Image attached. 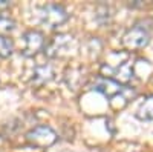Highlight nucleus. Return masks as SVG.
I'll list each match as a JSON object with an SVG mask.
<instances>
[{
    "label": "nucleus",
    "mask_w": 153,
    "mask_h": 152,
    "mask_svg": "<svg viewBox=\"0 0 153 152\" xmlns=\"http://www.w3.org/2000/svg\"><path fill=\"white\" fill-rule=\"evenodd\" d=\"M12 51H14V42H12L9 37L0 34V57L2 58L11 57Z\"/></svg>",
    "instance_id": "10"
},
{
    "label": "nucleus",
    "mask_w": 153,
    "mask_h": 152,
    "mask_svg": "<svg viewBox=\"0 0 153 152\" xmlns=\"http://www.w3.org/2000/svg\"><path fill=\"white\" fill-rule=\"evenodd\" d=\"M23 42H25V46L22 49V54L25 57H34L40 51H43L46 45L45 35L38 31H28L23 35Z\"/></svg>",
    "instance_id": "4"
},
{
    "label": "nucleus",
    "mask_w": 153,
    "mask_h": 152,
    "mask_svg": "<svg viewBox=\"0 0 153 152\" xmlns=\"http://www.w3.org/2000/svg\"><path fill=\"white\" fill-rule=\"evenodd\" d=\"M72 42V37L71 35H65V34H61V35H57L54 37L52 40H51L48 45H45V54L48 57H58L60 52L63 49H66Z\"/></svg>",
    "instance_id": "6"
},
{
    "label": "nucleus",
    "mask_w": 153,
    "mask_h": 152,
    "mask_svg": "<svg viewBox=\"0 0 153 152\" xmlns=\"http://www.w3.org/2000/svg\"><path fill=\"white\" fill-rule=\"evenodd\" d=\"M54 79V69L51 65H42V66H37L35 71L32 72V79L31 83L35 86H42L48 82H51Z\"/></svg>",
    "instance_id": "7"
},
{
    "label": "nucleus",
    "mask_w": 153,
    "mask_h": 152,
    "mask_svg": "<svg viewBox=\"0 0 153 152\" xmlns=\"http://www.w3.org/2000/svg\"><path fill=\"white\" fill-rule=\"evenodd\" d=\"M150 42V34L147 28L141 26V25H135L130 29H127L126 34L123 35V46L129 51H136L143 49L147 46Z\"/></svg>",
    "instance_id": "1"
},
{
    "label": "nucleus",
    "mask_w": 153,
    "mask_h": 152,
    "mask_svg": "<svg viewBox=\"0 0 153 152\" xmlns=\"http://www.w3.org/2000/svg\"><path fill=\"white\" fill-rule=\"evenodd\" d=\"M16 28V22L6 14H0V32H11Z\"/></svg>",
    "instance_id": "11"
},
{
    "label": "nucleus",
    "mask_w": 153,
    "mask_h": 152,
    "mask_svg": "<svg viewBox=\"0 0 153 152\" xmlns=\"http://www.w3.org/2000/svg\"><path fill=\"white\" fill-rule=\"evenodd\" d=\"M92 91H97V92H101L103 95H106L107 98H113L120 94H123L124 88L112 79H107V77H98L94 85L91 86Z\"/></svg>",
    "instance_id": "5"
},
{
    "label": "nucleus",
    "mask_w": 153,
    "mask_h": 152,
    "mask_svg": "<svg viewBox=\"0 0 153 152\" xmlns=\"http://www.w3.org/2000/svg\"><path fill=\"white\" fill-rule=\"evenodd\" d=\"M136 118H139V120H146V121H149V120H153V95H150V97H147L141 105L138 106V109H136Z\"/></svg>",
    "instance_id": "9"
},
{
    "label": "nucleus",
    "mask_w": 153,
    "mask_h": 152,
    "mask_svg": "<svg viewBox=\"0 0 153 152\" xmlns=\"http://www.w3.org/2000/svg\"><path fill=\"white\" fill-rule=\"evenodd\" d=\"M57 134L55 131L51 128V126H46V124H40L37 128L31 129L28 134H26V140L37 146V148H48V146H52L55 142H57Z\"/></svg>",
    "instance_id": "3"
},
{
    "label": "nucleus",
    "mask_w": 153,
    "mask_h": 152,
    "mask_svg": "<svg viewBox=\"0 0 153 152\" xmlns=\"http://www.w3.org/2000/svg\"><path fill=\"white\" fill-rule=\"evenodd\" d=\"M132 77H133L132 63L126 61V63H123V65H121L120 68L113 69V71H112V74L109 75L107 79H112V80L118 82V83L121 85V83H129V82L132 80Z\"/></svg>",
    "instance_id": "8"
},
{
    "label": "nucleus",
    "mask_w": 153,
    "mask_h": 152,
    "mask_svg": "<svg viewBox=\"0 0 153 152\" xmlns=\"http://www.w3.org/2000/svg\"><path fill=\"white\" fill-rule=\"evenodd\" d=\"M9 6V2H6V0H0V9H5Z\"/></svg>",
    "instance_id": "12"
},
{
    "label": "nucleus",
    "mask_w": 153,
    "mask_h": 152,
    "mask_svg": "<svg viewBox=\"0 0 153 152\" xmlns=\"http://www.w3.org/2000/svg\"><path fill=\"white\" fill-rule=\"evenodd\" d=\"M69 19L68 11L61 5H46L40 9V22L49 28H57Z\"/></svg>",
    "instance_id": "2"
}]
</instances>
